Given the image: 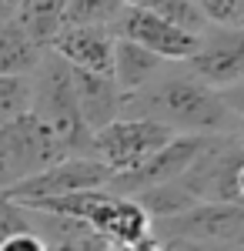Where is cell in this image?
Listing matches in <instances>:
<instances>
[{"mask_svg":"<svg viewBox=\"0 0 244 251\" xmlns=\"http://www.w3.org/2000/svg\"><path fill=\"white\" fill-rule=\"evenodd\" d=\"M121 117L154 121L174 134H231L238 124L214 87L201 84L188 71L171 67L147 87L124 97Z\"/></svg>","mask_w":244,"mask_h":251,"instance_id":"obj_1","label":"cell"},{"mask_svg":"<svg viewBox=\"0 0 244 251\" xmlns=\"http://www.w3.org/2000/svg\"><path fill=\"white\" fill-rule=\"evenodd\" d=\"M30 77H34L30 114L57 137L64 157H91V127L84 124V117L77 111L71 67L47 50V57L40 60V67Z\"/></svg>","mask_w":244,"mask_h":251,"instance_id":"obj_2","label":"cell"},{"mask_svg":"<svg viewBox=\"0 0 244 251\" xmlns=\"http://www.w3.org/2000/svg\"><path fill=\"white\" fill-rule=\"evenodd\" d=\"M244 168V148L234 134H211L201 154L191 161V168L177 184L194 198V204H238L234 181Z\"/></svg>","mask_w":244,"mask_h":251,"instance_id":"obj_3","label":"cell"},{"mask_svg":"<svg viewBox=\"0 0 244 251\" xmlns=\"http://www.w3.org/2000/svg\"><path fill=\"white\" fill-rule=\"evenodd\" d=\"M174 131L141 121V117H114L111 124H104L100 131L91 134V157L100 161L111 174H127L141 168L154 151H161L168 144Z\"/></svg>","mask_w":244,"mask_h":251,"instance_id":"obj_4","label":"cell"},{"mask_svg":"<svg viewBox=\"0 0 244 251\" xmlns=\"http://www.w3.org/2000/svg\"><path fill=\"white\" fill-rule=\"evenodd\" d=\"M107 181H111V171L100 161H94V157H64L50 168L10 184L7 198L27 204V201L64 198V194H77V191H107Z\"/></svg>","mask_w":244,"mask_h":251,"instance_id":"obj_5","label":"cell"},{"mask_svg":"<svg viewBox=\"0 0 244 251\" xmlns=\"http://www.w3.org/2000/svg\"><path fill=\"white\" fill-rule=\"evenodd\" d=\"M64 161L57 137L34 114H24L10 124H0V164L14 177V184L30 174Z\"/></svg>","mask_w":244,"mask_h":251,"instance_id":"obj_6","label":"cell"},{"mask_svg":"<svg viewBox=\"0 0 244 251\" xmlns=\"http://www.w3.org/2000/svg\"><path fill=\"white\" fill-rule=\"evenodd\" d=\"M150 234L171 241H231L244 245V211L238 204H194L188 211L154 221Z\"/></svg>","mask_w":244,"mask_h":251,"instance_id":"obj_7","label":"cell"},{"mask_svg":"<svg viewBox=\"0 0 244 251\" xmlns=\"http://www.w3.org/2000/svg\"><path fill=\"white\" fill-rule=\"evenodd\" d=\"M188 74L214 87L224 91L231 84L244 80V30L241 27H207L197 37L194 54L184 60Z\"/></svg>","mask_w":244,"mask_h":251,"instance_id":"obj_8","label":"cell"},{"mask_svg":"<svg viewBox=\"0 0 244 251\" xmlns=\"http://www.w3.org/2000/svg\"><path fill=\"white\" fill-rule=\"evenodd\" d=\"M111 34L144 47V50H150L154 57L168 60V64H184L197 47L194 34H184L177 27H171L168 20L154 17L147 10H137V7H124V14L114 20Z\"/></svg>","mask_w":244,"mask_h":251,"instance_id":"obj_9","label":"cell"},{"mask_svg":"<svg viewBox=\"0 0 244 251\" xmlns=\"http://www.w3.org/2000/svg\"><path fill=\"white\" fill-rule=\"evenodd\" d=\"M47 50L64 60L71 71H91V74H111L114 57V34L107 27H60Z\"/></svg>","mask_w":244,"mask_h":251,"instance_id":"obj_10","label":"cell"},{"mask_svg":"<svg viewBox=\"0 0 244 251\" xmlns=\"http://www.w3.org/2000/svg\"><path fill=\"white\" fill-rule=\"evenodd\" d=\"M71 84H74L77 111L84 117V124L91 127V134L100 131L104 124H111L114 117H121V104L124 94L114 84L111 74H91V71H71Z\"/></svg>","mask_w":244,"mask_h":251,"instance_id":"obj_11","label":"cell"},{"mask_svg":"<svg viewBox=\"0 0 244 251\" xmlns=\"http://www.w3.org/2000/svg\"><path fill=\"white\" fill-rule=\"evenodd\" d=\"M168 67H171L168 60L154 57L150 50L137 47V44H131V40L114 37L111 77H114V84L121 87V94H124V97L134 94V91H141V87H147L150 80H157Z\"/></svg>","mask_w":244,"mask_h":251,"instance_id":"obj_12","label":"cell"},{"mask_svg":"<svg viewBox=\"0 0 244 251\" xmlns=\"http://www.w3.org/2000/svg\"><path fill=\"white\" fill-rule=\"evenodd\" d=\"M47 57V47H40L14 17L0 20V74L30 77Z\"/></svg>","mask_w":244,"mask_h":251,"instance_id":"obj_13","label":"cell"},{"mask_svg":"<svg viewBox=\"0 0 244 251\" xmlns=\"http://www.w3.org/2000/svg\"><path fill=\"white\" fill-rule=\"evenodd\" d=\"M67 3H71V0H17V3L10 7V17L17 20L40 47H47L50 37L64 27Z\"/></svg>","mask_w":244,"mask_h":251,"instance_id":"obj_14","label":"cell"},{"mask_svg":"<svg viewBox=\"0 0 244 251\" xmlns=\"http://www.w3.org/2000/svg\"><path fill=\"white\" fill-rule=\"evenodd\" d=\"M127 7H137V10H147L154 17L168 20L171 27H177V30H184V34H194V37H201L204 34L207 24L201 14H197V7L191 3V0H124Z\"/></svg>","mask_w":244,"mask_h":251,"instance_id":"obj_15","label":"cell"},{"mask_svg":"<svg viewBox=\"0 0 244 251\" xmlns=\"http://www.w3.org/2000/svg\"><path fill=\"white\" fill-rule=\"evenodd\" d=\"M124 0H71L67 3V27H107L111 30L114 20L124 14Z\"/></svg>","mask_w":244,"mask_h":251,"instance_id":"obj_16","label":"cell"},{"mask_svg":"<svg viewBox=\"0 0 244 251\" xmlns=\"http://www.w3.org/2000/svg\"><path fill=\"white\" fill-rule=\"evenodd\" d=\"M30 107H34V77L0 74V124L30 114Z\"/></svg>","mask_w":244,"mask_h":251,"instance_id":"obj_17","label":"cell"},{"mask_svg":"<svg viewBox=\"0 0 244 251\" xmlns=\"http://www.w3.org/2000/svg\"><path fill=\"white\" fill-rule=\"evenodd\" d=\"M34 221H30V211L14 201V198H7V191H0V241L3 238H10V234L17 231H27Z\"/></svg>","mask_w":244,"mask_h":251,"instance_id":"obj_18","label":"cell"},{"mask_svg":"<svg viewBox=\"0 0 244 251\" xmlns=\"http://www.w3.org/2000/svg\"><path fill=\"white\" fill-rule=\"evenodd\" d=\"M0 251H47V241L40 238V231L30 225L27 231H17L0 241Z\"/></svg>","mask_w":244,"mask_h":251,"instance_id":"obj_19","label":"cell"},{"mask_svg":"<svg viewBox=\"0 0 244 251\" xmlns=\"http://www.w3.org/2000/svg\"><path fill=\"white\" fill-rule=\"evenodd\" d=\"M164 248L168 251H244V245H231V241H171Z\"/></svg>","mask_w":244,"mask_h":251,"instance_id":"obj_20","label":"cell"},{"mask_svg":"<svg viewBox=\"0 0 244 251\" xmlns=\"http://www.w3.org/2000/svg\"><path fill=\"white\" fill-rule=\"evenodd\" d=\"M218 94H221V100H224V107L231 111V117H234V121H244V80L231 84V87L218 91Z\"/></svg>","mask_w":244,"mask_h":251,"instance_id":"obj_21","label":"cell"},{"mask_svg":"<svg viewBox=\"0 0 244 251\" xmlns=\"http://www.w3.org/2000/svg\"><path fill=\"white\" fill-rule=\"evenodd\" d=\"M107 251H168V248H164V241H161V238L147 234V238H141V241H131V245H111Z\"/></svg>","mask_w":244,"mask_h":251,"instance_id":"obj_22","label":"cell"},{"mask_svg":"<svg viewBox=\"0 0 244 251\" xmlns=\"http://www.w3.org/2000/svg\"><path fill=\"white\" fill-rule=\"evenodd\" d=\"M10 184H14V177H10V174H7V168L0 164V191H7Z\"/></svg>","mask_w":244,"mask_h":251,"instance_id":"obj_23","label":"cell"},{"mask_svg":"<svg viewBox=\"0 0 244 251\" xmlns=\"http://www.w3.org/2000/svg\"><path fill=\"white\" fill-rule=\"evenodd\" d=\"M234 27L244 30V0H238V24H234Z\"/></svg>","mask_w":244,"mask_h":251,"instance_id":"obj_24","label":"cell"},{"mask_svg":"<svg viewBox=\"0 0 244 251\" xmlns=\"http://www.w3.org/2000/svg\"><path fill=\"white\" fill-rule=\"evenodd\" d=\"M7 17H10V7H7V3L0 0V20H7Z\"/></svg>","mask_w":244,"mask_h":251,"instance_id":"obj_25","label":"cell"},{"mask_svg":"<svg viewBox=\"0 0 244 251\" xmlns=\"http://www.w3.org/2000/svg\"><path fill=\"white\" fill-rule=\"evenodd\" d=\"M3 3H7V7H14V3H17V0H3Z\"/></svg>","mask_w":244,"mask_h":251,"instance_id":"obj_26","label":"cell"}]
</instances>
